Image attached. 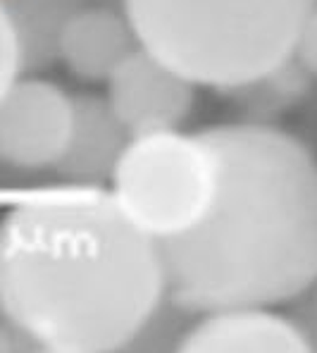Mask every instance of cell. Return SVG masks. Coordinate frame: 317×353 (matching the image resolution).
<instances>
[{"label": "cell", "mask_w": 317, "mask_h": 353, "mask_svg": "<svg viewBox=\"0 0 317 353\" xmlns=\"http://www.w3.org/2000/svg\"><path fill=\"white\" fill-rule=\"evenodd\" d=\"M167 303L160 246L108 186L29 191L0 220V320L29 349H127Z\"/></svg>", "instance_id": "cell-1"}, {"label": "cell", "mask_w": 317, "mask_h": 353, "mask_svg": "<svg viewBox=\"0 0 317 353\" xmlns=\"http://www.w3.org/2000/svg\"><path fill=\"white\" fill-rule=\"evenodd\" d=\"M220 186L205 220L160 243L167 301L184 313L279 305L317 284V163L265 124L205 129Z\"/></svg>", "instance_id": "cell-2"}, {"label": "cell", "mask_w": 317, "mask_h": 353, "mask_svg": "<svg viewBox=\"0 0 317 353\" xmlns=\"http://www.w3.org/2000/svg\"><path fill=\"white\" fill-rule=\"evenodd\" d=\"M313 0H122L139 48L194 86L243 93L294 60Z\"/></svg>", "instance_id": "cell-3"}, {"label": "cell", "mask_w": 317, "mask_h": 353, "mask_svg": "<svg viewBox=\"0 0 317 353\" xmlns=\"http://www.w3.org/2000/svg\"><path fill=\"white\" fill-rule=\"evenodd\" d=\"M220 186V158L207 132L179 129L132 137L110 179L129 222L155 243L189 234L205 220Z\"/></svg>", "instance_id": "cell-4"}, {"label": "cell", "mask_w": 317, "mask_h": 353, "mask_svg": "<svg viewBox=\"0 0 317 353\" xmlns=\"http://www.w3.org/2000/svg\"><path fill=\"white\" fill-rule=\"evenodd\" d=\"M74 101L58 84L19 77L0 101V165L17 172L55 170L70 143Z\"/></svg>", "instance_id": "cell-5"}, {"label": "cell", "mask_w": 317, "mask_h": 353, "mask_svg": "<svg viewBox=\"0 0 317 353\" xmlns=\"http://www.w3.org/2000/svg\"><path fill=\"white\" fill-rule=\"evenodd\" d=\"M108 103L132 137L179 129L189 119L196 86L136 48L108 77Z\"/></svg>", "instance_id": "cell-6"}, {"label": "cell", "mask_w": 317, "mask_h": 353, "mask_svg": "<svg viewBox=\"0 0 317 353\" xmlns=\"http://www.w3.org/2000/svg\"><path fill=\"white\" fill-rule=\"evenodd\" d=\"M313 349L308 332L272 313L269 305H232L203 313L179 341V351L194 353H305Z\"/></svg>", "instance_id": "cell-7"}, {"label": "cell", "mask_w": 317, "mask_h": 353, "mask_svg": "<svg viewBox=\"0 0 317 353\" xmlns=\"http://www.w3.org/2000/svg\"><path fill=\"white\" fill-rule=\"evenodd\" d=\"M74 101L70 143L55 165V172L70 184L105 186L110 184L119 158L132 134L127 132L105 96L79 93Z\"/></svg>", "instance_id": "cell-8"}, {"label": "cell", "mask_w": 317, "mask_h": 353, "mask_svg": "<svg viewBox=\"0 0 317 353\" xmlns=\"http://www.w3.org/2000/svg\"><path fill=\"white\" fill-rule=\"evenodd\" d=\"M136 48L139 41L127 14L101 5H81L62 29L58 60L76 79L96 84L108 81L119 62Z\"/></svg>", "instance_id": "cell-9"}, {"label": "cell", "mask_w": 317, "mask_h": 353, "mask_svg": "<svg viewBox=\"0 0 317 353\" xmlns=\"http://www.w3.org/2000/svg\"><path fill=\"white\" fill-rule=\"evenodd\" d=\"M17 29L24 72H36L58 60L65 24L84 0H5Z\"/></svg>", "instance_id": "cell-10"}, {"label": "cell", "mask_w": 317, "mask_h": 353, "mask_svg": "<svg viewBox=\"0 0 317 353\" xmlns=\"http://www.w3.org/2000/svg\"><path fill=\"white\" fill-rule=\"evenodd\" d=\"M24 62L22 48H19L17 29L10 17L8 3L0 0V101L10 91V86L22 77Z\"/></svg>", "instance_id": "cell-11"}, {"label": "cell", "mask_w": 317, "mask_h": 353, "mask_svg": "<svg viewBox=\"0 0 317 353\" xmlns=\"http://www.w3.org/2000/svg\"><path fill=\"white\" fill-rule=\"evenodd\" d=\"M294 60L303 67L308 74H317V0L305 12V19L300 24L298 41H296Z\"/></svg>", "instance_id": "cell-12"}, {"label": "cell", "mask_w": 317, "mask_h": 353, "mask_svg": "<svg viewBox=\"0 0 317 353\" xmlns=\"http://www.w3.org/2000/svg\"><path fill=\"white\" fill-rule=\"evenodd\" d=\"M24 349H29V346L22 341V336H19L12 327L5 325L3 320H0V353L3 351H24Z\"/></svg>", "instance_id": "cell-13"}]
</instances>
